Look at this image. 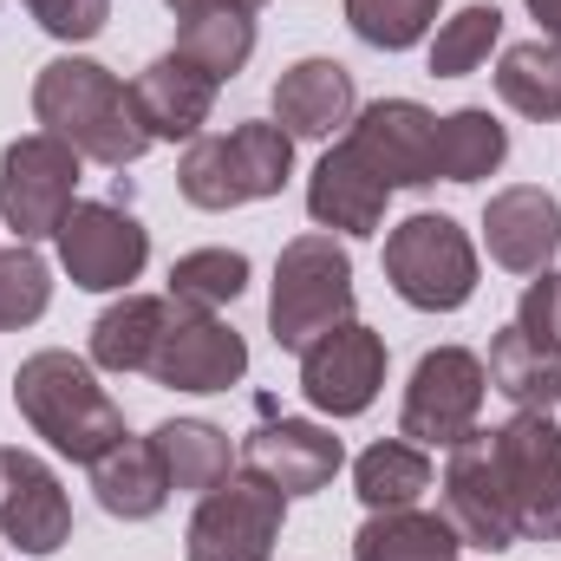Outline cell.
I'll return each mask as SVG.
<instances>
[{"label":"cell","instance_id":"6da1fadb","mask_svg":"<svg viewBox=\"0 0 561 561\" xmlns=\"http://www.w3.org/2000/svg\"><path fill=\"white\" fill-rule=\"evenodd\" d=\"M33 118H39V131L66 138L79 157H92L105 170H125V163H138L150 150V131H144L138 105H131V85L112 66H99V59H72L66 53V59L39 66Z\"/></svg>","mask_w":561,"mask_h":561},{"label":"cell","instance_id":"7a4b0ae2","mask_svg":"<svg viewBox=\"0 0 561 561\" xmlns=\"http://www.w3.org/2000/svg\"><path fill=\"white\" fill-rule=\"evenodd\" d=\"M13 405H20V419L33 424V437H46L59 457L85 463V470H92L112 444L131 437L118 399L99 386V373H92L79 353H59V346L20 359V373H13Z\"/></svg>","mask_w":561,"mask_h":561},{"label":"cell","instance_id":"3957f363","mask_svg":"<svg viewBox=\"0 0 561 561\" xmlns=\"http://www.w3.org/2000/svg\"><path fill=\"white\" fill-rule=\"evenodd\" d=\"M353 320V262L333 236H294L275 262L268 333L280 353H307L320 333Z\"/></svg>","mask_w":561,"mask_h":561},{"label":"cell","instance_id":"277c9868","mask_svg":"<svg viewBox=\"0 0 561 561\" xmlns=\"http://www.w3.org/2000/svg\"><path fill=\"white\" fill-rule=\"evenodd\" d=\"M386 280L419 313H457L477 294V249L450 216L419 209L386 236Z\"/></svg>","mask_w":561,"mask_h":561},{"label":"cell","instance_id":"5b68a950","mask_svg":"<svg viewBox=\"0 0 561 561\" xmlns=\"http://www.w3.org/2000/svg\"><path fill=\"white\" fill-rule=\"evenodd\" d=\"M79 150L53 131H26L0 150V222L20 242L59 236V222L79 203Z\"/></svg>","mask_w":561,"mask_h":561},{"label":"cell","instance_id":"8992f818","mask_svg":"<svg viewBox=\"0 0 561 561\" xmlns=\"http://www.w3.org/2000/svg\"><path fill=\"white\" fill-rule=\"evenodd\" d=\"M496 470L516 503L523 542H561V431L549 412H516L510 424L490 431Z\"/></svg>","mask_w":561,"mask_h":561},{"label":"cell","instance_id":"52a82bcc","mask_svg":"<svg viewBox=\"0 0 561 561\" xmlns=\"http://www.w3.org/2000/svg\"><path fill=\"white\" fill-rule=\"evenodd\" d=\"M483 392H490V373L470 346H431L419 366H412V386H405V412H399V431L424 444V450H450L457 437L477 431V412H483Z\"/></svg>","mask_w":561,"mask_h":561},{"label":"cell","instance_id":"ba28073f","mask_svg":"<svg viewBox=\"0 0 561 561\" xmlns=\"http://www.w3.org/2000/svg\"><path fill=\"white\" fill-rule=\"evenodd\" d=\"M444 516H450V529L463 536V549L503 556V549L523 542L516 503H510V483H503V470H496L490 431H470V437L450 444V463H444Z\"/></svg>","mask_w":561,"mask_h":561},{"label":"cell","instance_id":"9c48e42d","mask_svg":"<svg viewBox=\"0 0 561 561\" xmlns=\"http://www.w3.org/2000/svg\"><path fill=\"white\" fill-rule=\"evenodd\" d=\"M53 242H59V268L85 294H118L150 262V229L118 203H72V216L59 222Z\"/></svg>","mask_w":561,"mask_h":561},{"label":"cell","instance_id":"30bf717a","mask_svg":"<svg viewBox=\"0 0 561 561\" xmlns=\"http://www.w3.org/2000/svg\"><path fill=\"white\" fill-rule=\"evenodd\" d=\"M280 516H287L280 490H268L262 477H229L196 503L183 549L190 561H268L280 542Z\"/></svg>","mask_w":561,"mask_h":561},{"label":"cell","instance_id":"8fae6325","mask_svg":"<svg viewBox=\"0 0 561 561\" xmlns=\"http://www.w3.org/2000/svg\"><path fill=\"white\" fill-rule=\"evenodd\" d=\"M346 150L386 183V190H424L437 183V118L419 99H373L353 112Z\"/></svg>","mask_w":561,"mask_h":561},{"label":"cell","instance_id":"7c38bea8","mask_svg":"<svg viewBox=\"0 0 561 561\" xmlns=\"http://www.w3.org/2000/svg\"><path fill=\"white\" fill-rule=\"evenodd\" d=\"M379 386H386V340H379L373 327H359V320L320 333V340L300 353V392H307V405L327 412V419H359V412H373Z\"/></svg>","mask_w":561,"mask_h":561},{"label":"cell","instance_id":"4fadbf2b","mask_svg":"<svg viewBox=\"0 0 561 561\" xmlns=\"http://www.w3.org/2000/svg\"><path fill=\"white\" fill-rule=\"evenodd\" d=\"M242 373H249V340H242L229 320L170 300V327H163V340H157L150 379L170 386V392H229Z\"/></svg>","mask_w":561,"mask_h":561},{"label":"cell","instance_id":"5bb4252c","mask_svg":"<svg viewBox=\"0 0 561 561\" xmlns=\"http://www.w3.org/2000/svg\"><path fill=\"white\" fill-rule=\"evenodd\" d=\"M0 536L20 549V556H53L66 549L72 536V503H66V483L53 477L46 457L33 450H0Z\"/></svg>","mask_w":561,"mask_h":561},{"label":"cell","instance_id":"9a60e30c","mask_svg":"<svg viewBox=\"0 0 561 561\" xmlns=\"http://www.w3.org/2000/svg\"><path fill=\"white\" fill-rule=\"evenodd\" d=\"M340 463H346L340 437H333L327 424H313V419L262 424V431L242 444V470L262 477V483L280 490V496H313V490H327V483L340 477Z\"/></svg>","mask_w":561,"mask_h":561},{"label":"cell","instance_id":"2e32d148","mask_svg":"<svg viewBox=\"0 0 561 561\" xmlns=\"http://www.w3.org/2000/svg\"><path fill=\"white\" fill-rule=\"evenodd\" d=\"M483 242H490V262L510 268V275H542L561 249V203L536 183H516V190H496L490 209H483Z\"/></svg>","mask_w":561,"mask_h":561},{"label":"cell","instance_id":"e0dca14e","mask_svg":"<svg viewBox=\"0 0 561 561\" xmlns=\"http://www.w3.org/2000/svg\"><path fill=\"white\" fill-rule=\"evenodd\" d=\"M131 105H138L150 144H176V138L190 144V138H203V125L216 112V79L196 72L190 59L163 53V59H150L131 79Z\"/></svg>","mask_w":561,"mask_h":561},{"label":"cell","instance_id":"ac0fdd59","mask_svg":"<svg viewBox=\"0 0 561 561\" xmlns=\"http://www.w3.org/2000/svg\"><path fill=\"white\" fill-rule=\"evenodd\" d=\"M353 112L359 92L340 59H300L275 79V125L287 138H333L340 125H353Z\"/></svg>","mask_w":561,"mask_h":561},{"label":"cell","instance_id":"d6986e66","mask_svg":"<svg viewBox=\"0 0 561 561\" xmlns=\"http://www.w3.org/2000/svg\"><path fill=\"white\" fill-rule=\"evenodd\" d=\"M386 196H392V190H386L346 144H333V150L313 163V176H307V216H313L320 229H340V236H379Z\"/></svg>","mask_w":561,"mask_h":561},{"label":"cell","instance_id":"ffe728a7","mask_svg":"<svg viewBox=\"0 0 561 561\" xmlns=\"http://www.w3.org/2000/svg\"><path fill=\"white\" fill-rule=\"evenodd\" d=\"M92 490H99V510L118 516V523H150L163 503H170V477H163V457L150 437H125L112 444L99 463H92Z\"/></svg>","mask_w":561,"mask_h":561},{"label":"cell","instance_id":"44dd1931","mask_svg":"<svg viewBox=\"0 0 561 561\" xmlns=\"http://www.w3.org/2000/svg\"><path fill=\"white\" fill-rule=\"evenodd\" d=\"M463 536L437 510H373L353 536V561H457Z\"/></svg>","mask_w":561,"mask_h":561},{"label":"cell","instance_id":"7402d4cb","mask_svg":"<svg viewBox=\"0 0 561 561\" xmlns=\"http://www.w3.org/2000/svg\"><path fill=\"white\" fill-rule=\"evenodd\" d=\"M490 386L516 405V412H549L561 405V346H542L529 340L523 327H503L490 340Z\"/></svg>","mask_w":561,"mask_h":561},{"label":"cell","instance_id":"603a6c76","mask_svg":"<svg viewBox=\"0 0 561 561\" xmlns=\"http://www.w3.org/2000/svg\"><path fill=\"white\" fill-rule=\"evenodd\" d=\"M163 327H170V300H157V294L112 300L92 320V366H105V373H150Z\"/></svg>","mask_w":561,"mask_h":561},{"label":"cell","instance_id":"cb8c5ba5","mask_svg":"<svg viewBox=\"0 0 561 561\" xmlns=\"http://www.w3.org/2000/svg\"><path fill=\"white\" fill-rule=\"evenodd\" d=\"M150 444H157V457H163L170 490H196V496H209V490H222V483H229V470H236L229 431H216L209 419L157 424V431H150Z\"/></svg>","mask_w":561,"mask_h":561},{"label":"cell","instance_id":"d4e9b609","mask_svg":"<svg viewBox=\"0 0 561 561\" xmlns=\"http://www.w3.org/2000/svg\"><path fill=\"white\" fill-rule=\"evenodd\" d=\"M222 163H229V190H236V209L242 203H268L287 190L294 176V138L280 131L275 118H249L222 138Z\"/></svg>","mask_w":561,"mask_h":561},{"label":"cell","instance_id":"484cf974","mask_svg":"<svg viewBox=\"0 0 561 561\" xmlns=\"http://www.w3.org/2000/svg\"><path fill=\"white\" fill-rule=\"evenodd\" d=\"M176 59H190L216 85L236 79L255 59V13H242V7H203V13H190L176 26Z\"/></svg>","mask_w":561,"mask_h":561},{"label":"cell","instance_id":"4316f807","mask_svg":"<svg viewBox=\"0 0 561 561\" xmlns=\"http://www.w3.org/2000/svg\"><path fill=\"white\" fill-rule=\"evenodd\" d=\"M496 92L510 112L536 118V125H556L561 118V46L549 39H516L503 46L496 59Z\"/></svg>","mask_w":561,"mask_h":561},{"label":"cell","instance_id":"83f0119b","mask_svg":"<svg viewBox=\"0 0 561 561\" xmlns=\"http://www.w3.org/2000/svg\"><path fill=\"white\" fill-rule=\"evenodd\" d=\"M353 490H359L366 510H412L424 490H431V457H424V444H412V437H386V444L359 450Z\"/></svg>","mask_w":561,"mask_h":561},{"label":"cell","instance_id":"f1b7e54d","mask_svg":"<svg viewBox=\"0 0 561 561\" xmlns=\"http://www.w3.org/2000/svg\"><path fill=\"white\" fill-rule=\"evenodd\" d=\"M510 157V131L483 112V105H463L450 118H437V176L444 183H483L496 176Z\"/></svg>","mask_w":561,"mask_h":561},{"label":"cell","instance_id":"f546056e","mask_svg":"<svg viewBox=\"0 0 561 561\" xmlns=\"http://www.w3.org/2000/svg\"><path fill=\"white\" fill-rule=\"evenodd\" d=\"M242 287H249V255L242 249H190L170 268V300L176 307H196V313L229 307Z\"/></svg>","mask_w":561,"mask_h":561},{"label":"cell","instance_id":"4dcf8cb0","mask_svg":"<svg viewBox=\"0 0 561 561\" xmlns=\"http://www.w3.org/2000/svg\"><path fill=\"white\" fill-rule=\"evenodd\" d=\"M496 39H503V13H496L490 0H477V7H463V13H450V20L437 26V39H431V72H437V79H463V72H477V66L490 59Z\"/></svg>","mask_w":561,"mask_h":561},{"label":"cell","instance_id":"1f68e13d","mask_svg":"<svg viewBox=\"0 0 561 561\" xmlns=\"http://www.w3.org/2000/svg\"><path fill=\"white\" fill-rule=\"evenodd\" d=\"M437 7L444 0H346V26L366 46H379V53H405V46H419L431 33Z\"/></svg>","mask_w":561,"mask_h":561},{"label":"cell","instance_id":"d6a6232c","mask_svg":"<svg viewBox=\"0 0 561 561\" xmlns=\"http://www.w3.org/2000/svg\"><path fill=\"white\" fill-rule=\"evenodd\" d=\"M46 307H53V268L33 255V242L0 249V333L33 327Z\"/></svg>","mask_w":561,"mask_h":561},{"label":"cell","instance_id":"836d02e7","mask_svg":"<svg viewBox=\"0 0 561 561\" xmlns=\"http://www.w3.org/2000/svg\"><path fill=\"white\" fill-rule=\"evenodd\" d=\"M53 39H99L105 33V20H112V0H20Z\"/></svg>","mask_w":561,"mask_h":561},{"label":"cell","instance_id":"e575fe53","mask_svg":"<svg viewBox=\"0 0 561 561\" xmlns=\"http://www.w3.org/2000/svg\"><path fill=\"white\" fill-rule=\"evenodd\" d=\"M516 327H523L529 340H542V346H561V275L556 268H542V275L523 287V300H516Z\"/></svg>","mask_w":561,"mask_h":561},{"label":"cell","instance_id":"d590c367","mask_svg":"<svg viewBox=\"0 0 561 561\" xmlns=\"http://www.w3.org/2000/svg\"><path fill=\"white\" fill-rule=\"evenodd\" d=\"M529 13H536V26H542V39L561 46V0H523Z\"/></svg>","mask_w":561,"mask_h":561},{"label":"cell","instance_id":"8d00e7d4","mask_svg":"<svg viewBox=\"0 0 561 561\" xmlns=\"http://www.w3.org/2000/svg\"><path fill=\"white\" fill-rule=\"evenodd\" d=\"M176 20H190V13H203V7H229V0H163Z\"/></svg>","mask_w":561,"mask_h":561},{"label":"cell","instance_id":"74e56055","mask_svg":"<svg viewBox=\"0 0 561 561\" xmlns=\"http://www.w3.org/2000/svg\"><path fill=\"white\" fill-rule=\"evenodd\" d=\"M229 7H242V13H262V7H268V0H229Z\"/></svg>","mask_w":561,"mask_h":561}]
</instances>
